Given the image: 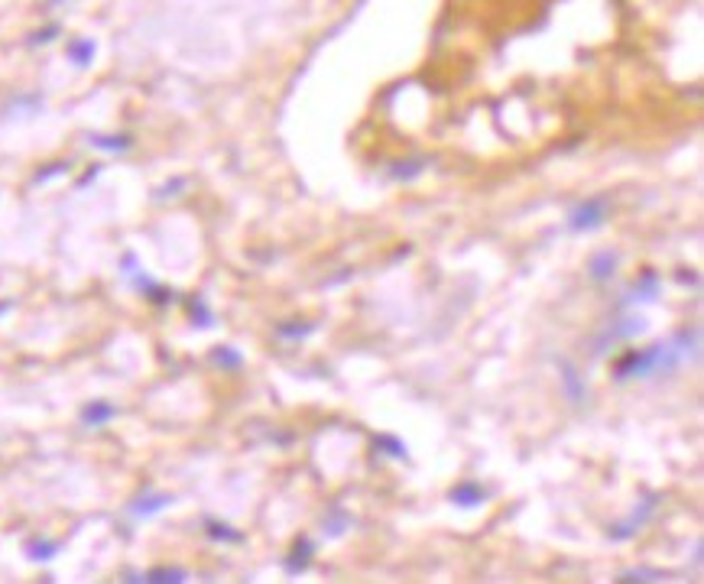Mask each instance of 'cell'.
I'll return each mask as SVG.
<instances>
[{
  "mask_svg": "<svg viewBox=\"0 0 704 584\" xmlns=\"http://www.w3.org/2000/svg\"><path fill=\"white\" fill-rule=\"evenodd\" d=\"M448 500H452L454 506H461V510H474V506L488 504L490 490L484 487L480 480H464V484H454V487L448 490Z\"/></svg>",
  "mask_w": 704,
  "mask_h": 584,
  "instance_id": "obj_6",
  "label": "cell"
},
{
  "mask_svg": "<svg viewBox=\"0 0 704 584\" xmlns=\"http://www.w3.org/2000/svg\"><path fill=\"white\" fill-rule=\"evenodd\" d=\"M351 523H354V520H351V513L344 506H331L328 513L322 516V529L328 539H341V536L351 529Z\"/></svg>",
  "mask_w": 704,
  "mask_h": 584,
  "instance_id": "obj_11",
  "label": "cell"
},
{
  "mask_svg": "<svg viewBox=\"0 0 704 584\" xmlns=\"http://www.w3.org/2000/svg\"><path fill=\"white\" fill-rule=\"evenodd\" d=\"M114 416H117V406H114V402H107V400L88 402L85 410H81V422H85V426H91V428L107 426Z\"/></svg>",
  "mask_w": 704,
  "mask_h": 584,
  "instance_id": "obj_10",
  "label": "cell"
},
{
  "mask_svg": "<svg viewBox=\"0 0 704 584\" xmlns=\"http://www.w3.org/2000/svg\"><path fill=\"white\" fill-rule=\"evenodd\" d=\"M662 296V279L656 270H643V276L636 279L633 286L626 289L623 299H620V309H633V306H649Z\"/></svg>",
  "mask_w": 704,
  "mask_h": 584,
  "instance_id": "obj_4",
  "label": "cell"
},
{
  "mask_svg": "<svg viewBox=\"0 0 704 584\" xmlns=\"http://www.w3.org/2000/svg\"><path fill=\"white\" fill-rule=\"evenodd\" d=\"M312 332H315V322H283L276 328V334L283 341H302V338H309Z\"/></svg>",
  "mask_w": 704,
  "mask_h": 584,
  "instance_id": "obj_19",
  "label": "cell"
},
{
  "mask_svg": "<svg viewBox=\"0 0 704 584\" xmlns=\"http://www.w3.org/2000/svg\"><path fill=\"white\" fill-rule=\"evenodd\" d=\"M55 36H59V27L53 23V27H46L43 33H36L33 39H30V43H33V46H43V43H49V39H55Z\"/></svg>",
  "mask_w": 704,
  "mask_h": 584,
  "instance_id": "obj_24",
  "label": "cell"
},
{
  "mask_svg": "<svg viewBox=\"0 0 704 584\" xmlns=\"http://www.w3.org/2000/svg\"><path fill=\"white\" fill-rule=\"evenodd\" d=\"M4 312H10V302H0V315Z\"/></svg>",
  "mask_w": 704,
  "mask_h": 584,
  "instance_id": "obj_25",
  "label": "cell"
},
{
  "mask_svg": "<svg viewBox=\"0 0 704 584\" xmlns=\"http://www.w3.org/2000/svg\"><path fill=\"white\" fill-rule=\"evenodd\" d=\"M643 328H646L643 318H636V315H626L623 322H617L614 328H607V332L598 334V341H594V351H598V354H604L607 348H614V344H620V341H626V338H633V334H640Z\"/></svg>",
  "mask_w": 704,
  "mask_h": 584,
  "instance_id": "obj_5",
  "label": "cell"
},
{
  "mask_svg": "<svg viewBox=\"0 0 704 584\" xmlns=\"http://www.w3.org/2000/svg\"><path fill=\"white\" fill-rule=\"evenodd\" d=\"M189 315H191V322L199 325V328H211V325H215V315L208 312V306H205L201 299H191V302H189Z\"/></svg>",
  "mask_w": 704,
  "mask_h": 584,
  "instance_id": "obj_22",
  "label": "cell"
},
{
  "mask_svg": "<svg viewBox=\"0 0 704 584\" xmlns=\"http://www.w3.org/2000/svg\"><path fill=\"white\" fill-rule=\"evenodd\" d=\"M315 558V542L309 539V536H299L296 546L289 549L286 555V571L289 575H296V571H302V568H309V562Z\"/></svg>",
  "mask_w": 704,
  "mask_h": 584,
  "instance_id": "obj_9",
  "label": "cell"
},
{
  "mask_svg": "<svg viewBox=\"0 0 704 584\" xmlns=\"http://www.w3.org/2000/svg\"><path fill=\"white\" fill-rule=\"evenodd\" d=\"M426 166H428V157H409V159H400V163H393L390 175L393 179H400V182H409V179H416Z\"/></svg>",
  "mask_w": 704,
  "mask_h": 584,
  "instance_id": "obj_12",
  "label": "cell"
},
{
  "mask_svg": "<svg viewBox=\"0 0 704 584\" xmlns=\"http://www.w3.org/2000/svg\"><path fill=\"white\" fill-rule=\"evenodd\" d=\"M558 370H562V377H565L568 400L581 402V400H584V384H581V377H578V370H574V367L568 364V360H558Z\"/></svg>",
  "mask_w": 704,
  "mask_h": 584,
  "instance_id": "obj_14",
  "label": "cell"
},
{
  "mask_svg": "<svg viewBox=\"0 0 704 584\" xmlns=\"http://www.w3.org/2000/svg\"><path fill=\"white\" fill-rule=\"evenodd\" d=\"M617 267H620V257L614 250H598L591 260H588V273H591V279L600 283V286L617 276Z\"/></svg>",
  "mask_w": 704,
  "mask_h": 584,
  "instance_id": "obj_7",
  "label": "cell"
},
{
  "mask_svg": "<svg viewBox=\"0 0 704 584\" xmlns=\"http://www.w3.org/2000/svg\"><path fill=\"white\" fill-rule=\"evenodd\" d=\"M666 571H656V568H636V571H623L620 581H666Z\"/></svg>",
  "mask_w": 704,
  "mask_h": 584,
  "instance_id": "obj_23",
  "label": "cell"
},
{
  "mask_svg": "<svg viewBox=\"0 0 704 584\" xmlns=\"http://www.w3.org/2000/svg\"><path fill=\"white\" fill-rule=\"evenodd\" d=\"M55 552H59V546L49 539H30L27 542V555L33 558V562H39V565H46V562H53Z\"/></svg>",
  "mask_w": 704,
  "mask_h": 584,
  "instance_id": "obj_16",
  "label": "cell"
},
{
  "mask_svg": "<svg viewBox=\"0 0 704 584\" xmlns=\"http://www.w3.org/2000/svg\"><path fill=\"white\" fill-rule=\"evenodd\" d=\"M698 351H701L698 328H682L669 341H656V344H649L643 351L620 354L617 364H614V377H617V384H630V380H643V377L672 374L682 364L695 360Z\"/></svg>",
  "mask_w": 704,
  "mask_h": 584,
  "instance_id": "obj_1",
  "label": "cell"
},
{
  "mask_svg": "<svg viewBox=\"0 0 704 584\" xmlns=\"http://www.w3.org/2000/svg\"><path fill=\"white\" fill-rule=\"evenodd\" d=\"M659 506V494H646L643 497V504L636 506L633 510V516H626L623 523H614V526H607V536L614 542H626V539H633L636 532L640 529H646V523L652 520V510Z\"/></svg>",
  "mask_w": 704,
  "mask_h": 584,
  "instance_id": "obj_3",
  "label": "cell"
},
{
  "mask_svg": "<svg viewBox=\"0 0 704 584\" xmlns=\"http://www.w3.org/2000/svg\"><path fill=\"white\" fill-rule=\"evenodd\" d=\"M173 504V497L169 494H153V490H143L137 500L131 504V513L137 516V520H147V516H157L159 510H165V506Z\"/></svg>",
  "mask_w": 704,
  "mask_h": 584,
  "instance_id": "obj_8",
  "label": "cell"
},
{
  "mask_svg": "<svg viewBox=\"0 0 704 584\" xmlns=\"http://www.w3.org/2000/svg\"><path fill=\"white\" fill-rule=\"evenodd\" d=\"M205 532H208L215 542H231V546H241V542H244V532L234 529V526H227V523H217V520H211V516L205 520Z\"/></svg>",
  "mask_w": 704,
  "mask_h": 584,
  "instance_id": "obj_13",
  "label": "cell"
},
{
  "mask_svg": "<svg viewBox=\"0 0 704 584\" xmlns=\"http://www.w3.org/2000/svg\"><path fill=\"white\" fill-rule=\"evenodd\" d=\"M610 215V201L607 199H588V201H578L568 215V227H572L574 234H581V231H598Z\"/></svg>",
  "mask_w": 704,
  "mask_h": 584,
  "instance_id": "obj_2",
  "label": "cell"
},
{
  "mask_svg": "<svg viewBox=\"0 0 704 584\" xmlns=\"http://www.w3.org/2000/svg\"><path fill=\"white\" fill-rule=\"evenodd\" d=\"M91 143H95L98 149H107V153H123V149L133 147V140L127 137V133H111V137H91Z\"/></svg>",
  "mask_w": 704,
  "mask_h": 584,
  "instance_id": "obj_18",
  "label": "cell"
},
{
  "mask_svg": "<svg viewBox=\"0 0 704 584\" xmlns=\"http://www.w3.org/2000/svg\"><path fill=\"white\" fill-rule=\"evenodd\" d=\"M133 578H140V581H185L189 571H182V568H153L147 575H133Z\"/></svg>",
  "mask_w": 704,
  "mask_h": 584,
  "instance_id": "obj_21",
  "label": "cell"
},
{
  "mask_svg": "<svg viewBox=\"0 0 704 584\" xmlns=\"http://www.w3.org/2000/svg\"><path fill=\"white\" fill-rule=\"evenodd\" d=\"M374 448H377V452H383V454H390V458H396V461H406V458H409L406 445H403L400 438H393V436H380L374 442Z\"/></svg>",
  "mask_w": 704,
  "mask_h": 584,
  "instance_id": "obj_20",
  "label": "cell"
},
{
  "mask_svg": "<svg viewBox=\"0 0 704 584\" xmlns=\"http://www.w3.org/2000/svg\"><path fill=\"white\" fill-rule=\"evenodd\" d=\"M65 53H69L72 65L85 69V65H91V59H95V43H91V39H75V43H72Z\"/></svg>",
  "mask_w": 704,
  "mask_h": 584,
  "instance_id": "obj_15",
  "label": "cell"
},
{
  "mask_svg": "<svg viewBox=\"0 0 704 584\" xmlns=\"http://www.w3.org/2000/svg\"><path fill=\"white\" fill-rule=\"evenodd\" d=\"M211 360H215L221 370H241L244 367V358L237 348H215L211 351Z\"/></svg>",
  "mask_w": 704,
  "mask_h": 584,
  "instance_id": "obj_17",
  "label": "cell"
}]
</instances>
